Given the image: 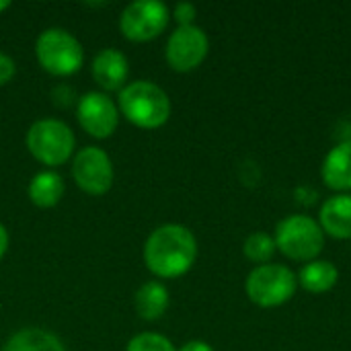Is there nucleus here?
Here are the masks:
<instances>
[{"label": "nucleus", "instance_id": "7ed1b4c3", "mask_svg": "<svg viewBox=\"0 0 351 351\" xmlns=\"http://www.w3.org/2000/svg\"><path fill=\"white\" fill-rule=\"evenodd\" d=\"M25 146L29 154L45 165L47 169L62 167L74 152L76 138L68 123L62 119H37L25 136Z\"/></svg>", "mask_w": 351, "mask_h": 351}, {"label": "nucleus", "instance_id": "ddd939ff", "mask_svg": "<svg viewBox=\"0 0 351 351\" xmlns=\"http://www.w3.org/2000/svg\"><path fill=\"white\" fill-rule=\"evenodd\" d=\"M321 177L325 185L337 193L351 191V140L335 144L323 165H321Z\"/></svg>", "mask_w": 351, "mask_h": 351}, {"label": "nucleus", "instance_id": "a211bd4d", "mask_svg": "<svg viewBox=\"0 0 351 351\" xmlns=\"http://www.w3.org/2000/svg\"><path fill=\"white\" fill-rule=\"evenodd\" d=\"M278 247H276V241L271 234L263 232V230H257V232H251L243 245V253L249 261L253 263H259V265H265L271 261V257L276 255Z\"/></svg>", "mask_w": 351, "mask_h": 351}, {"label": "nucleus", "instance_id": "aec40b11", "mask_svg": "<svg viewBox=\"0 0 351 351\" xmlns=\"http://www.w3.org/2000/svg\"><path fill=\"white\" fill-rule=\"evenodd\" d=\"M171 16L177 21L179 27H189V25H193V21L197 16V8L191 2H177Z\"/></svg>", "mask_w": 351, "mask_h": 351}, {"label": "nucleus", "instance_id": "9b49d317", "mask_svg": "<svg viewBox=\"0 0 351 351\" xmlns=\"http://www.w3.org/2000/svg\"><path fill=\"white\" fill-rule=\"evenodd\" d=\"M90 74L101 88L121 90L128 84L130 62H128L125 53H121L119 49L105 47L95 56L93 66H90Z\"/></svg>", "mask_w": 351, "mask_h": 351}, {"label": "nucleus", "instance_id": "f03ea898", "mask_svg": "<svg viewBox=\"0 0 351 351\" xmlns=\"http://www.w3.org/2000/svg\"><path fill=\"white\" fill-rule=\"evenodd\" d=\"M119 113L142 130H158L171 117V99L165 88L152 80H132L117 97Z\"/></svg>", "mask_w": 351, "mask_h": 351}, {"label": "nucleus", "instance_id": "f8f14e48", "mask_svg": "<svg viewBox=\"0 0 351 351\" xmlns=\"http://www.w3.org/2000/svg\"><path fill=\"white\" fill-rule=\"evenodd\" d=\"M319 224L325 234L348 241L351 239V193H335L321 206Z\"/></svg>", "mask_w": 351, "mask_h": 351}, {"label": "nucleus", "instance_id": "39448f33", "mask_svg": "<svg viewBox=\"0 0 351 351\" xmlns=\"http://www.w3.org/2000/svg\"><path fill=\"white\" fill-rule=\"evenodd\" d=\"M35 58L39 66L53 76H72L84 62L82 43L62 27H49L35 41Z\"/></svg>", "mask_w": 351, "mask_h": 351}, {"label": "nucleus", "instance_id": "f3484780", "mask_svg": "<svg viewBox=\"0 0 351 351\" xmlns=\"http://www.w3.org/2000/svg\"><path fill=\"white\" fill-rule=\"evenodd\" d=\"M0 351H66L62 339L45 329L27 327L8 337Z\"/></svg>", "mask_w": 351, "mask_h": 351}, {"label": "nucleus", "instance_id": "5701e85b", "mask_svg": "<svg viewBox=\"0 0 351 351\" xmlns=\"http://www.w3.org/2000/svg\"><path fill=\"white\" fill-rule=\"evenodd\" d=\"M8 243H10V239H8V230H6V226L4 224H0V259L4 257V253L8 251Z\"/></svg>", "mask_w": 351, "mask_h": 351}, {"label": "nucleus", "instance_id": "dca6fc26", "mask_svg": "<svg viewBox=\"0 0 351 351\" xmlns=\"http://www.w3.org/2000/svg\"><path fill=\"white\" fill-rule=\"evenodd\" d=\"M296 278H298V284L306 292H311V294H325V292H331L337 286L339 269L331 261H327V259H315V261H308L300 269V274Z\"/></svg>", "mask_w": 351, "mask_h": 351}, {"label": "nucleus", "instance_id": "20e7f679", "mask_svg": "<svg viewBox=\"0 0 351 351\" xmlns=\"http://www.w3.org/2000/svg\"><path fill=\"white\" fill-rule=\"evenodd\" d=\"M274 241L278 251L292 261H315L325 249V232L319 220L304 214L280 220Z\"/></svg>", "mask_w": 351, "mask_h": 351}, {"label": "nucleus", "instance_id": "f257e3e1", "mask_svg": "<svg viewBox=\"0 0 351 351\" xmlns=\"http://www.w3.org/2000/svg\"><path fill=\"white\" fill-rule=\"evenodd\" d=\"M144 265L160 280L185 276L197 259V241L183 224H162L144 243Z\"/></svg>", "mask_w": 351, "mask_h": 351}, {"label": "nucleus", "instance_id": "b1692460", "mask_svg": "<svg viewBox=\"0 0 351 351\" xmlns=\"http://www.w3.org/2000/svg\"><path fill=\"white\" fill-rule=\"evenodd\" d=\"M10 6H12V2H10V0H0V12L8 10Z\"/></svg>", "mask_w": 351, "mask_h": 351}, {"label": "nucleus", "instance_id": "423d86ee", "mask_svg": "<svg viewBox=\"0 0 351 351\" xmlns=\"http://www.w3.org/2000/svg\"><path fill=\"white\" fill-rule=\"evenodd\" d=\"M298 288L296 274L280 263L257 265L245 282L247 296L261 308H276L292 300Z\"/></svg>", "mask_w": 351, "mask_h": 351}, {"label": "nucleus", "instance_id": "412c9836", "mask_svg": "<svg viewBox=\"0 0 351 351\" xmlns=\"http://www.w3.org/2000/svg\"><path fill=\"white\" fill-rule=\"evenodd\" d=\"M16 74V64L10 56L0 53V86L8 84Z\"/></svg>", "mask_w": 351, "mask_h": 351}, {"label": "nucleus", "instance_id": "1a4fd4ad", "mask_svg": "<svg viewBox=\"0 0 351 351\" xmlns=\"http://www.w3.org/2000/svg\"><path fill=\"white\" fill-rule=\"evenodd\" d=\"M208 51H210V39L206 31L197 25H189V27H177L169 35L165 58L175 72H191L197 66H202Z\"/></svg>", "mask_w": 351, "mask_h": 351}, {"label": "nucleus", "instance_id": "0eeeda50", "mask_svg": "<svg viewBox=\"0 0 351 351\" xmlns=\"http://www.w3.org/2000/svg\"><path fill=\"white\" fill-rule=\"evenodd\" d=\"M171 21V8L160 0L130 2L119 16V29L125 39L144 43L156 39Z\"/></svg>", "mask_w": 351, "mask_h": 351}, {"label": "nucleus", "instance_id": "6ab92c4d", "mask_svg": "<svg viewBox=\"0 0 351 351\" xmlns=\"http://www.w3.org/2000/svg\"><path fill=\"white\" fill-rule=\"evenodd\" d=\"M125 351H177L173 341L160 333H140L128 341Z\"/></svg>", "mask_w": 351, "mask_h": 351}, {"label": "nucleus", "instance_id": "4468645a", "mask_svg": "<svg viewBox=\"0 0 351 351\" xmlns=\"http://www.w3.org/2000/svg\"><path fill=\"white\" fill-rule=\"evenodd\" d=\"M64 191H66V185H64L62 175L51 169H45V171H39L37 175H33V179L29 181V187H27V195H29L31 204H35L37 208H43V210L58 206L60 199L64 197Z\"/></svg>", "mask_w": 351, "mask_h": 351}, {"label": "nucleus", "instance_id": "6e6552de", "mask_svg": "<svg viewBox=\"0 0 351 351\" xmlns=\"http://www.w3.org/2000/svg\"><path fill=\"white\" fill-rule=\"evenodd\" d=\"M72 179L86 195H105L111 191L115 171L109 154L99 146H84L72 162Z\"/></svg>", "mask_w": 351, "mask_h": 351}, {"label": "nucleus", "instance_id": "2eb2a0df", "mask_svg": "<svg viewBox=\"0 0 351 351\" xmlns=\"http://www.w3.org/2000/svg\"><path fill=\"white\" fill-rule=\"evenodd\" d=\"M134 306L140 319L144 321H158L169 308V290L165 284L152 280L138 288L134 296Z\"/></svg>", "mask_w": 351, "mask_h": 351}, {"label": "nucleus", "instance_id": "4be33fe9", "mask_svg": "<svg viewBox=\"0 0 351 351\" xmlns=\"http://www.w3.org/2000/svg\"><path fill=\"white\" fill-rule=\"evenodd\" d=\"M177 351H214V348L206 341H199V339H193V341H187L181 346V350Z\"/></svg>", "mask_w": 351, "mask_h": 351}, {"label": "nucleus", "instance_id": "9d476101", "mask_svg": "<svg viewBox=\"0 0 351 351\" xmlns=\"http://www.w3.org/2000/svg\"><path fill=\"white\" fill-rule=\"evenodd\" d=\"M76 119L88 136L105 140L117 130L119 109L107 93L90 90L76 101Z\"/></svg>", "mask_w": 351, "mask_h": 351}]
</instances>
